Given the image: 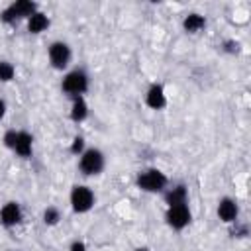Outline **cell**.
I'll list each match as a JSON object with an SVG mask.
<instances>
[{"mask_svg":"<svg viewBox=\"0 0 251 251\" xmlns=\"http://www.w3.org/2000/svg\"><path fill=\"white\" fill-rule=\"evenodd\" d=\"M6 110H8V104H6V100L0 96V120L6 116Z\"/></svg>","mask_w":251,"mask_h":251,"instance_id":"44dd1931","label":"cell"},{"mask_svg":"<svg viewBox=\"0 0 251 251\" xmlns=\"http://www.w3.org/2000/svg\"><path fill=\"white\" fill-rule=\"evenodd\" d=\"M84 149H86V147H84V137H82V135H75L73 141H71V153L78 157Z\"/></svg>","mask_w":251,"mask_h":251,"instance_id":"d6986e66","label":"cell"},{"mask_svg":"<svg viewBox=\"0 0 251 251\" xmlns=\"http://www.w3.org/2000/svg\"><path fill=\"white\" fill-rule=\"evenodd\" d=\"M14 153L22 159H29L33 153V135L25 129H18V137H16V145H14Z\"/></svg>","mask_w":251,"mask_h":251,"instance_id":"8fae6325","label":"cell"},{"mask_svg":"<svg viewBox=\"0 0 251 251\" xmlns=\"http://www.w3.org/2000/svg\"><path fill=\"white\" fill-rule=\"evenodd\" d=\"M133 251H151V249H149V247H145V245H141V247H135Z\"/></svg>","mask_w":251,"mask_h":251,"instance_id":"7402d4cb","label":"cell"},{"mask_svg":"<svg viewBox=\"0 0 251 251\" xmlns=\"http://www.w3.org/2000/svg\"><path fill=\"white\" fill-rule=\"evenodd\" d=\"M14 251H16V249H14Z\"/></svg>","mask_w":251,"mask_h":251,"instance_id":"603a6c76","label":"cell"},{"mask_svg":"<svg viewBox=\"0 0 251 251\" xmlns=\"http://www.w3.org/2000/svg\"><path fill=\"white\" fill-rule=\"evenodd\" d=\"M47 59H49V65L55 69V71H65L69 65H71V59H73V49L67 41L63 39H55L49 43L47 47Z\"/></svg>","mask_w":251,"mask_h":251,"instance_id":"8992f818","label":"cell"},{"mask_svg":"<svg viewBox=\"0 0 251 251\" xmlns=\"http://www.w3.org/2000/svg\"><path fill=\"white\" fill-rule=\"evenodd\" d=\"M69 118L75 122V124H80L88 118V104L84 100V96H76V98H71V112H69Z\"/></svg>","mask_w":251,"mask_h":251,"instance_id":"5bb4252c","label":"cell"},{"mask_svg":"<svg viewBox=\"0 0 251 251\" xmlns=\"http://www.w3.org/2000/svg\"><path fill=\"white\" fill-rule=\"evenodd\" d=\"M145 106L151 110H163L167 106V92L165 86L161 82H153L149 84V88L145 90Z\"/></svg>","mask_w":251,"mask_h":251,"instance_id":"30bf717a","label":"cell"},{"mask_svg":"<svg viewBox=\"0 0 251 251\" xmlns=\"http://www.w3.org/2000/svg\"><path fill=\"white\" fill-rule=\"evenodd\" d=\"M41 220H43L45 226L53 227V226H57V224L61 222V210H59L57 206H47V208L43 210V214H41Z\"/></svg>","mask_w":251,"mask_h":251,"instance_id":"2e32d148","label":"cell"},{"mask_svg":"<svg viewBox=\"0 0 251 251\" xmlns=\"http://www.w3.org/2000/svg\"><path fill=\"white\" fill-rule=\"evenodd\" d=\"M206 27V18L198 12H190L182 18V29L186 33H200Z\"/></svg>","mask_w":251,"mask_h":251,"instance_id":"9a60e30c","label":"cell"},{"mask_svg":"<svg viewBox=\"0 0 251 251\" xmlns=\"http://www.w3.org/2000/svg\"><path fill=\"white\" fill-rule=\"evenodd\" d=\"M216 216L224 224H235L237 222V216H239V206H237L235 198L222 196L218 200V206H216Z\"/></svg>","mask_w":251,"mask_h":251,"instance_id":"ba28073f","label":"cell"},{"mask_svg":"<svg viewBox=\"0 0 251 251\" xmlns=\"http://www.w3.org/2000/svg\"><path fill=\"white\" fill-rule=\"evenodd\" d=\"M106 167V155L98 147H86L78 155V171L84 176H96Z\"/></svg>","mask_w":251,"mask_h":251,"instance_id":"3957f363","label":"cell"},{"mask_svg":"<svg viewBox=\"0 0 251 251\" xmlns=\"http://www.w3.org/2000/svg\"><path fill=\"white\" fill-rule=\"evenodd\" d=\"M37 4L31 0H16L12 4H8L2 12H0V22L2 24H16L20 20H27L33 12H37Z\"/></svg>","mask_w":251,"mask_h":251,"instance_id":"5b68a950","label":"cell"},{"mask_svg":"<svg viewBox=\"0 0 251 251\" xmlns=\"http://www.w3.org/2000/svg\"><path fill=\"white\" fill-rule=\"evenodd\" d=\"M69 202L75 214H86L94 208L96 194L88 184H75L69 194Z\"/></svg>","mask_w":251,"mask_h":251,"instance_id":"277c9868","label":"cell"},{"mask_svg":"<svg viewBox=\"0 0 251 251\" xmlns=\"http://www.w3.org/2000/svg\"><path fill=\"white\" fill-rule=\"evenodd\" d=\"M49 25H51V20H49V16H47L45 12H41V10L33 12V14L25 20V27H27V31H29V33H33V35L43 33Z\"/></svg>","mask_w":251,"mask_h":251,"instance_id":"4fadbf2b","label":"cell"},{"mask_svg":"<svg viewBox=\"0 0 251 251\" xmlns=\"http://www.w3.org/2000/svg\"><path fill=\"white\" fill-rule=\"evenodd\" d=\"M163 196H165V204H167V206L186 204V202H188V190H186V184L178 182V184L167 186V190L163 192Z\"/></svg>","mask_w":251,"mask_h":251,"instance_id":"7c38bea8","label":"cell"},{"mask_svg":"<svg viewBox=\"0 0 251 251\" xmlns=\"http://www.w3.org/2000/svg\"><path fill=\"white\" fill-rule=\"evenodd\" d=\"M22 220H24V212H22L20 202L10 200V202L2 204V208H0V226L2 227H8V229L16 227Z\"/></svg>","mask_w":251,"mask_h":251,"instance_id":"9c48e42d","label":"cell"},{"mask_svg":"<svg viewBox=\"0 0 251 251\" xmlns=\"http://www.w3.org/2000/svg\"><path fill=\"white\" fill-rule=\"evenodd\" d=\"M16 137H18V129H8V131L4 133V137H2V143H4V147H6V149H10V151H14V145H16Z\"/></svg>","mask_w":251,"mask_h":251,"instance_id":"ac0fdd59","label":"cell"},{"mask_svg":"<svg viewBox=\"0 0 251 251\" xmlns=\"http://www.w3.org/2000/svg\"><path fill=\"white\" fill-rule=\"evenodd\" d=\"M135 184L139 190L149 192V194H157V192H165L169 186V176L157 169V167H149L137 173L135 176Z\"/></svg>","mask_w":251,"mask_h":251,"instance_id":"6da1fadb","label":"cell"},{"mask_svg":"<svg viewBox=\"0 0 251 251\" xmlns=\"http://www.w3.org/2000/svg\"><path fill=\"white\" fill-rule=\"evenodd\" d=\"M90 86V76L84 69H71L63 75L61 80V90L63 94H67L69 98H76V96H84V92Z\"/></svg>","mask_w":251,"mask_h":251,"instance_id":"7a4b0ae2","label":"cell"},{"mask_svg":"<svg viewBox=\"0 0 251 251\" xmlns=\"http://www.w3.org/2000/svg\"><path fill=\"white\" fill-rule=\"evenodd\" d=\"M69 251H86V243H84V241H80V239H75V241L71 243Z\"/></svg>","mask_w":251,"mask_h":251,"instance_id":"ffe728a7","label":"cell"},{"mask_svg":"<svg viewBox=\"0 0 251 251\" xmlns=\"http://www.w3.org/2000/svg\"><path fill=\"white\" fill-rule=\"evenodd\" d=\"M165 222L175 231H182L184 227H188L190 222H192V212H190L188 202L186 204H176V206H167Z\"/></svg>","mask_w":251,"mask_h":251,"instance_id":"52a82bcc","label":"cell"},{"mask_svg":"<svg viewBox=\"0 0 251 251\" xmlns=\"http://www.w3.org/2000/svg\"><path fill=\"white\" fill-rule=\"evenodd\" d=\"M14 76H16L14 63H10L6 59H0V82H10V80H14Z\"/></svg>","mask_w":251,"mask_h":251,"instance_id":"e0dca14e","label":"cell"}]
</instances>
